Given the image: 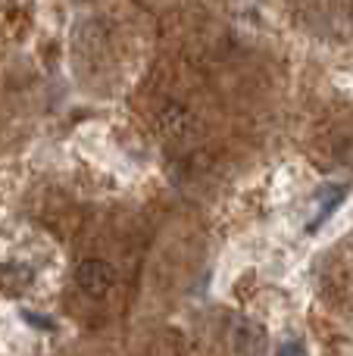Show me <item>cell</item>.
Here are the masks:
<instances>
[{
	"mask_svg": "<svg viewBox=\"0 0 353 356\" xmlns=\"http://www.w3.org/2000/svg\"><path fill=\"white\" fill-rule=\"evenodd\" d=\"M75 282H79V288L85 291V294L104 297L106 291L113 288V282H116V272H113V266L106 263V259H85V263L75 269Z\"/></svg>",
	"mask_w": 353,
	"mask_h": 356,
	"instance_id": "1",
	"label": "cell"
},
{
	"mask_svg": "<svg viewBox=\"0 0 353 356\" xmlns=\"http://www.w3.org/2000/svg\"><path fill=\"white\" fill-rule=\"evenodd\" d=\"M235 350L241 356H260L266 350V334H263V328L254 325V322H244L235 334Z\"/></svg>",
	"mask_w": 353,
	"mask_h": 356,
	"instance_id": "2",
	"label": "cell"
}]
</instances>
